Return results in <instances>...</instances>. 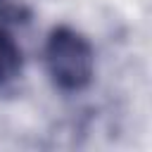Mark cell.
<instances>
[{
	"label": "cell",
	"instance_id": "cell-1",
	"mask_svg": "<svg viewBox=\"0 0 152 152\" xmlns=\"http://www.w3.org/2000/svg\"><path fill=\"white\" fill-rule=\"evenodd\" d=\"M40 64L50 86L62 95L90 90L97 74V52L88 33L69 21L48 28L40 43Z\"/></svg>",
	"mask_w": 152,
	"mask_h": 152
},
{
	"label": "cell",
	"instance_id": "cell-2",
	"mask_svg": "<svg viewBox=\"0 0 152 152\" xmlns=\"http://www.w3.org/2000/svg\"><path fill=\"white\" fill-rule=\"evenodd\" d=\"M14 28L12 24H0V90L14 86L26 66V55Z\"/></svg>",
	"mask_w": 152,
	"mask_h": 152
},
{
	"label": "cell",
	"instance_id": "cell-3",
	"mask_svg": "<svg viewBox=\"0 0 152 152\" xmlns=\"http://www.w3.org/2000/svg\"><path fill=\"white\" fill-rule=\"evenodd\" d=\"M21 7L17 0H0V24H12V26H19L21 19Z\"/></svg>",
	"mask_w": 152,
	"mask_h": 152
}]
</instances>
